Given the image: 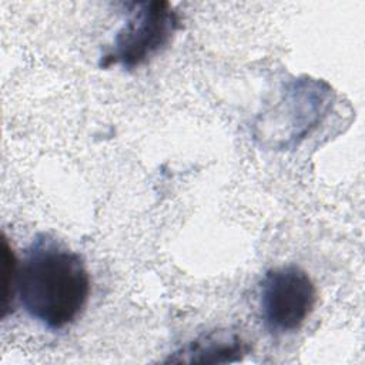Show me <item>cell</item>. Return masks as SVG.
<instances>
[{
	"instance_id": "1",
	"label": "cell",
	"mask_w": 365,
	"mask_h": 365,
	"mask_svg": "<svg viewBox=\"0 0 365 365\" xmlns=\"http://www.w3.org/2000/svg\"><path fill=\"white\" fill-rule=\"evenodd\" d=\"M90 288L83 257L47 234L36 235L19 261L17 299L30 318L51 331L81 315Z\"/></svg>"
},
{
	"instance_id": "4",
	"label": "cell",
	"mask_w": 365,
	"mask_h": 365,
	"mask_svg": "<svg viewBox=\"0 0 365 365\" xmlns=\"http://www.w3.org/2000/svg\"><path fill=\"white\" fill-rule=\"evenodd\" d=\"M250 352L248 341L235 329L220 328L182 345L165 362L184 364H230L241 361Z\"/></svg>"
},
{
	"instance_id": "2",
	"label": "cell",
	"mask_w": 365,
	"mask_h": 365,
	"mask_svg": "<svg viewBox=\"0 0 365 365\" xmlns=\"http://www.w3.org/2000/svg\"><path fill=\"white\" fill-rule=\"evenodd\" d=\"M128 17L100 57V67L137 68L165 50L181 27L170 1L148 0L128 4Z\"/></svg>"
},
{
	"instance_id": "3",
	"label": "cell",
	"mask_w": 365,
	"mask_h": 365,
	"mask_svg": "<svg viewBox=\"0 0 365 365\" xmlns=\"http://www.w3.org/2000/svg\"><path fill=\"white\" fill-rule=\"evenodd\" d=\"M317 302V288L305 269L288 264L271 268L259 284V309L264 327L272 335L298 331Z\"/></svg>"
},
{
	"instance_id": "5",
	"label": "cell",
	"mask_w": 365,
	"mask_h": 365,
	"mask_svg": "<svg viewBox=\"0 0 365 365\" xmlns=\"http://www.w3.org/2000/svg\"><path fill=\"white\" fill-rule=\"evenodd\" d=\"M3 302H1V317L6 318L11 311L14 301L17 299L16 288H17V271H19V259L9 245L7 238L3 235Z\"/></svg>"
}]
</instances>
